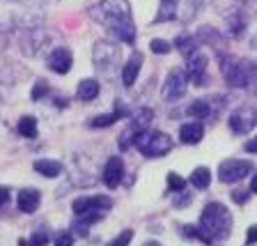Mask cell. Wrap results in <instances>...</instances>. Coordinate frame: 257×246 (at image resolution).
I'll use <instances>...</instances> for the list:
<instances>
[{
    "instance_id": "cell-14",
    "label": "cell",
    "mask_w": 257,
    "mask_h": 246,
    "mask_svg": "<svg viewBox=\"0 0 257 246\" xmlns=\"http://www.w3.org/2000/svg\"><path fill=\"white\" fill-rule=\"evenodd\" d=\"M202 136H204V127L200 122H186V124H182V129H179V138H182V143H186V145L200 143Z\"/></svg>"
},
{
    "instance_id": "cell-6",
    "label": "cell",
    "mask_w": 257,
    "mask_h": 246,
    "mask_svg": "<svg viewBox=\"0 0 257 246\" xmlns=\"http://www.w3.org/2000/svg\"><path fill=\"white\" fill-rule=\"evenodd\" d=\"M112 203L106 196H94V198H78L74 200V214H85V212H106L110 209Z\"/></svg>"
},
{
    "instance_id": "cell-25",
    "label": "cell",
    "mask_w": 257,
    "mask_h": 246,
    "mask_svg": "<svg viewBox=\"0 0 257 246\" xmlns=\"http://www.w3.org/2000/svg\"><path fill=\"white\" fill-rule=\"evenodd\" d=\"M46 92H48V83L46 80H37L35 83V88H32V99H42V97H46Z\"/></svg>"
},
{
    "instance_id": "cell-10",
    "label": "cell",
    "mask_w": 257,
    "mask_h": 246,
    "mask_svg": "<svg viewBox=\"0 0 257 246\" xmlns=\"http://www.w3.org/2000/svg\"><path fill=\"white\" fill-rule=\"evenodd\" d=\"M48 67L53 71H58V74H67V71L71 69V53L67 48H55V51H51V55H48Z\"/></svg>"
},
{
    "instance_id": "cell-23",
    "label": "cell",
    "mask_w": 257,
    "mask_h": 246,
    "mask_svg": "<svg viewBox=\"0 0 257 246\" xmlns=\"http://www.w3.org/2000/svg\"><path fill=\"white\" fill-rule=\"evenodd\" d=\"M168 187H170L172 191H184L186 180H184V177H179L177 173H170V175H168Z\"/></svg>"
},
{
    "instance_id": "cell-22",
    "label": "cell",
    "mask_w": 257,
    "mask_h": 246,
    "mask_svg": "<svg viewBox=\"0 0 257 246\" xmlns=\"http://www.w3.org/2000/svg\"><path fill=\"white\" fill-rule=\"evenodd\" d=\"M209 111H211V108H209L207 99H198V102H193L191 108H188V113H191V115H195V118H207Z\"/></svg>"
},
{
    "instance_id": "cell-1",
    "label": "cell",
    "mask_w": 257,
    "mask_h": 246,
    "mask_svg": "<svg viewBox=\"0 0 257 246\" xmlns=\"http://www.w3.org/2000/svg\"><path fill=\"white\" fill-rule=\"evenodd\" d=\"M94 19L101 21L112 35H117L122 42H136V26L131 19V7L126 0H103L94 7Z\"/></svg>"
},
{
    "instance_id": "cell-20",
    "label": "cell",
    "mask_w": 257,
    "mask_h": 246,
    "mask_svg": "<svg viewBox=\"0 0 257 246\" xmlns=\"http://www.w3.org/2000/svg\"><path fill=\"white\" fill-rule=\"evenodd\" d=\"M177 14V0H161V10H159V16L156 21H172Z\"/></svg>"
},
{
    "instance_id": "cell-18",
    "label": "cell",
    "mask_w": 257,
    "mask_h": 246,
    "mask_svg": "<svg viewBox=\"0 0 257 246\" xmlns=\"http://www.w3.org/2000/svg\"><path fill=\"white\" fill-rule=\"evenodd\" d=\"M124 115V108H122V104H117V111L115 113H106V115H99V118H94V120H90V124L92 127H110V124H115L119 118Z\"/></svg>"
},
{
    "instance_id": "cell-11",
    "label": "cell",
    "mask_w": 257,
    "mask_h": 246,
    "mask_svg": "<svg viewBox=\"0 0 257 246\" xmlns=\"http://www.w3.org/2000/svg\"><path fill=\"white\" fill-rule=\"evenodd\" d=\"M255 127V113L252 111H239L230 118V129L234 134H248Z\"/></svg>"
},
{
    "instance_id": "cell-16",
    "label": "cell",
    "mask_w": 257,
    "mask_h": 246,
    "mask_svg": "<svg viewBox=\"0 0 257 246\" xmlns=\"http://www.w3.org/2000/svg\"><path fill=\"white\" fill-rule=\"evenodd\" d=\"M35 171L42 173L44 177H58L62 173V166H60V161H53V159H39L35 161Z\"/></svg>"
},
{
    "instance_id": "cell-19",
    "label": "cell",
    "mask_w": 257,
    "mask_h": 246,
    "mask_svg": "<svg viewBox=\"0 0 257 246\" xmlns=\"http://www.w3.org/2000/svg\"><path fill=\"white\" fill-rule=\"evenodd\" d=\"M175 46L182 51L186 58H191L195 51H198V39L195 37H188V35H182V37H177L175 39Z\"/></svg>"
},
{
    "instance_id": "cell-33",
    "label": "cell",
    "mask_w": 257,
    "mask_h": 246,
    "mask_svg": "<svg viewBox=\"0 0 257 246\" xmlns=\"http://www.w3.org/2000/svg\"><path fill=\"white\" fill-rule=\"evenodd\" d=\"M143 246H161V244H159V241H145Z\"/></svg>"
},
{
    "instance_id": "cell-31",
    "label": "cell",
    "mask_w": 257,
    "mask_h": 246,
    "mask_svg": "<svg viewBox=\"0 0 257 246\" xmlns=\"http://www.w3.org/2000/svg\"><path fill=\"white\" fill-rule=\"evenodd\" d=\"M255 237H257V228H250V230H248V244H252Z\"/></svg>"
},
{
    "instance_id": "cell-30",
    "label": "cell",
    "mask_w": 257,
    "mask_h": 246,
    "mask_svg": "<svg viewBox=\"0 0 257 246\" xmlns=\"http://www.w3.org/2000/svg\"><path fill=\"white\" fill-rule=\"evenodd\" d=\"M232 198H234V203H246L248 193L246 191H234V193H232Z\"/></svg>"
},
{
    "instance_id": "cell-2",
    "label": "cell",
    "mask_w": 257,
    "mask_h": 246,
    "mask_svg": "<svg viewBox=\"0 0 257 246\" xmlns=\"http://www.w3.org/2000/svg\"><path fill=\"white\" fill-rule=\"evenodd\" d=\"M200 239L204 241H220L230 235L232 230V216L227 207L220 203H209L202 209L200 216Z\"/></svg>"
},
{
    "instance_id": "cell-26",
    "label": "cell",
    "mask_w": 257,
    "mask_h": 246,
    "mask_svg": "<svg viewBox=\"0 0 257 246\" xmlns=\"http://www.w3.org/2000/svg\"><path fill=\"white\" fill-rule=\"evenodd\" d=\"M26 246H48V235L46 232H35L30 241H26Z\"/></svg>"
},
{
    "instance_id": "cell-21",
    "label": "cell",
    "mask_w": 257,
    "mask_h": 246,
    "mask_svg": "<svg viewBox=\"0 0 257 246\" xmlns=\"http://www.w3.org/2000/svg\"><path fill=\"white\" fill-rule=\"evenodd\" d=\"M19 134L26 136V138H35L37 136V120L26 115V118L19 120Z\"/></svg>"
},
{
    "instance_id": "cell-27",
    "label": "cell",
    "mask_w": 257,
    "mask_h": 246,
    "mask_svg": "<svg viewBox=\"0 0 257 246\" xmlns=\"http://www.w3.org/2000/svg\"><path fill=\"white\" fill-rule=\"evenodd\" d=\"M131 239H134V232H131V230H124L122 235L115 237V239H112L108 246H128V241H131Z\"/></svg>"
},
{
    "instance_id": "cell-34",
    "label": "cell",
    "mask_w": 257,
    "mask_h": 246,
    "mask_svg": "<svg viewBox=\"0 0 257 246\" xmlns=\"http://www.w3.org/2000/svg\"><path fill=\"white\" fill-rule=\"evenodd\" d=\"M19 246H26V241H19Z\"/></svg>"
},
{
    "instance_id": "cell-24",
    "label": "cell",
    "mask_w": 257,
    "mask_h": 246,
    "mask_svg": "<svg viewBox=\"0 0 257 246\" xmlns=\"http://www.w3.org/2000/svg\"><path fill=\"white\" fill-rule=\"evenodd\" d=\"M150 48L154 51L156 55H163V53H170V44L166 42V39H152Z\"/></svg>"
},
{
    "instance_id": "cell-13",
    "label": "cell",
    "mask_w": 257,
    "mask_h": 246,
    "mask_svg": "<svg viewBox=\"0 0 257 246\" xmlns=\"http://www.w3.org/2000/svg\"><path fill=\"white\" fill-rule=\"evenodd\" d=\"M140 67H143V55H140V53H134L131 58H128V62L124 64V69H122V83H124L126 88H131V86L136 83Z\"/></svg>"
},
{
    "instance_id": "cell-12",
    "label": "cell",
    "mask_w": 257,
    "mask_h": 246,
    "mask_svg": "<svg viewBox=\"0 0 257 246\" xmlns=\"http://www.w3.org/2000/svg\"><path fill=\"white\" fill-rule=\"evenodd\" d=\"M16 205H19L21 212L32 214V212L39 207V191L37 189H21V191H19V198H16Z\"/></svg>"
},
{
    "instance_id": "cell-4",
    "label": "cell",
    "mask_w": 257,
    "mask_h": 246,
    "mask_svg": "<svg viewBox=\"0 0 257 246\" xmlns=\"http://www.w3.org/2000/svg\"><path fill=\"white\" fill-rule=\"evenodd\" d=\"M252 173V163L250 161H236V159H227L223 161L218 166V177L220 182L225 184H234V182H241L246 175Z\"/></svg>"
},
{
    "instance_id": "cell-7",
    "label": "cell",
    "mask_w": 257,
    "mask_h": 246,
    "mask_svg": "<svg viewBox=\"0 0 257 246\" xmlns=\"http://www.w3.org/2000/svg\"><path fill=\"white\" fill-rule=\"evenodd\" d=\"M124 180V163L119 156H110L106 163V168H103V182L108 184L110 189L119 187V182Z\"/></svg>"
},
{
    "instance_id": "cell-29",
    "label": "cell",
    "mask_w": 257,
    "mask_h": 246,
    "mask_svg": "<svg viewBox=\"0 0 257 246\" xmlns=\"http://www.w3.org/2000/svg\"><path fill=\"white\" fill-rule=\"evenodd\" d=\"M10 200V187H0V207H5Z\"/></svg>"
},
{
    "instance_id": "cell-28",
    "label": "cell",
    "mask_w": 257,
    "mask_h": 246,
    "mask_svg": "<svg viewBox=\"0 0 257 246\" xmlns=\"http://www.w3.org/2000/svg\"><path fill=\"white\" fill-rule=\"evenodd\" d=\"M74 244V235L71 232H58L55 235V246H71Z\"/></svg>"
},
{
    "instance_id": "cell-32",
    "label": "cell",
    "mask_w": 257,
    "mask_h": 246,
    "mask_svg": "<svg viewBox=\"0 0 257 246\" xmlns=\"http://www.w3.org/2000/svg\"><path fill=\"white\" fill-rule=\"evenodd\" d=\"M246 150H248V152H255V150H257V145H255V140H248V145H246Z\"/></svg>"
},
{
    "instance_id": "cell-17",
    "label": "cell",
    "mask_w": 257,
    "mask_h": 246,
    "mask_svg": "<svg viewBox=\"0 0 257 246\" xmlns=\"http://www.w3.org/2000/svg\"><path fill=\"white\" fill-rule=\"evenodd\" d=\"M188 180H191V184L195 189H207L209 182H211V173H209L207 166H200V168H195V171L191 173Z\"/></svg>"
},
{
    "instance_id": "cell-3",
    "label": "cell",
    "mask_w": 257,
    "mask_h": 246,
    "mask_svg": "<svg viewBox=\"0 0 257 246\" xmlns=\"http://www.w3.org/2000/svg\"><path fill=\"white\" fill-rule=\"evenodd\" d=\"M134 143L140 150V154L147 156V159L166 156L168 152L172 150L170 136L163 134V131H147V129H143V131H138V134L134 136Z\"/></svg>"
},
{
    "instance_id": "cell-15",
    "label": "cell",
    "mask_w": 257,
    "mask_h": 246,
    "mask_svg": "<svg viewBox=\"0 0 257 246\" xmlns=\"http://www.w3.org/2000/svg\"><path fill=\"white\" fill-rule=\"evenodd\" d=\"M96 95H99V83L94 78H83L78 83L76 97H78L80 102H92V99H96Z\"/></svg>"
},
{
    "instance_id": "cell-8",
    "label": "cell",
    "mask_w": 257,
    "mask_h": 246,
    "mask_svg": "<svg viewBox=\"0 0 257 246\" xmlns=\"http://www.w3.org/2000/svg\"><path fill=\"white\" fill-rule=\"evenodd\" d=\"M225 76H227V83H230L232 88H246L248 83H250L252 69H250V64L239 62V64H232Z\"/></svg>"
},
{
    "instance_id": "cell-5",
    "label": "cell",
    "mask_w": 257,
    "mask_h": 246,
    "mask_svg": "<svg viewBox=\"0 0 257 246\" xmlns=\"http://www.w3.org/2000/svg\"><path fill=\"white\" fill-rule=\"evenodd\" d=\"M186 74L184 69H172L166 78V86H163V99L168 102H177V99H182L184 92H186Z\"/></svg>"
},
{
    "instance_id": "cell-9",
    "label": "cell",
    "mask_w": 257,
    "mask_h": 246,
    "mask_svg": "<svg viewBox=\"0 0 257 246\" xmlns=\"http://www.w3.org/2000/svg\"><path fill=\"white\" fill-rule=\"evenodd\" d=\"M204 69H207V58H204L202 53H193L191 58H188V64H186V78L193 80L195 86H200L204 80Z\"/></svg>"
}]
</instances>
